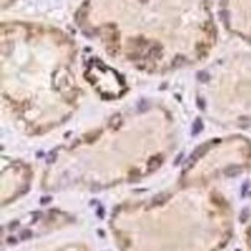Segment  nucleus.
I'll return each instance as SVG.
<instances>
[{"mask_svg": "<svg viewBox=\"0 0 251 251\" xmlns=\"http://www.w3.org/2000/svg\"><path fill=\"white\" fill-rule=\"evenodd\" d=\"M166 198H169V194L163 192V194H160V195H157V197L154 198V203H155V205H157V203H163Z\"/></svg>", "mask_w": 251, "mask_h": 251, "instance_id": "f03ea898", "label": "nucleus"}, {"mask_svg": "<svg viewBox=\"0 0 251 251\" xmlns=\"http://www.w3.org/2000/svg\"><path fill=\"white\" fill-rule=\"evenodd\" d=\"M54 157H56V152H51V154L48 155V163H51V161L54 160Z\"/></svg>", "mask_w": 251, "mask_h": 251, "instance_id": "0eeeda50", "label": "nucleus"}, {"mask_svg": "<svg viewBox=\"0 0 251 251\" xmlns=\"http://www.w3.org/2000/svg\"><path fill=\"white\" fill-rule=\"evenodd\" d=\"M160 166V158H154V160H151V163H149V166H147V169L149 171H154L155 168H158Z\"/></svg>", "mask_w": 251, "mask_h": 251, "instance_id": "7ed1b4c3", "label": "nucleus"}, {"mask_svg": "<svg viewBox=\"0 0 251 251\" xmlns=\"http://www.w3.org/2000/svg\"><path fill=\"white\" fill-rule=\"evenodd\" d=\"M200 130H202V121H200V119H197V121H195V127L192 129V134H194V135H197Z\"/></svg>", "mask_w": 251, "mask_h": 251, "instance_id": "20e7f679", "label": "nucleus"}, {"mask_svg": "<svg viewBox=\"0 0 251 251\" xmlns=\"http://www.w3.org/2000/svg\"><path fill=\"white\" fill-rule=\"evenodd\" d=\"M206 152V146H200L192 155H191V158H189V163H195L198 158H202L203 157V154Z\"/></svg>", "mask_w": 251, "mask_h": 251, "instance_id": "f257e3e1", "label": "nucleus"}, {"mask_svg": "<svg viewBox=\"0 0 251 251\" xmlns=\"http://www.w3.org/2000/svg\"><path fill=\"white\" fill-rule=\"evenodd\" d=\"M30 236H31V231H28V229H25V231L20 232V239H28Z\"/></svg>", "mask_w": 251, "mask_h": 251, "instance_id": "423d86ee", "label": "nucleus"}, {"mask_svg": "<svg viewBox=\"0 0 251 251\" xmlns=\"http://www.w3.org/2000/svg\"><path fill=\"white\" fill-rule=\"evenodd\" d=\"M239 172H240V168H229V169H226V174H231V175H236Z\"/></svg>", "mask_w": 251, "mask_h": 251, "instance_id": "39448f33", "label": "nucleus"}]
</instances>
